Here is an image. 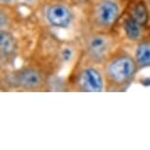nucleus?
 <instances>
[{
	"label": "nucleus",
	"mask_w": 150,
	"mask_h": 150,
	"mask_svg": "<svg viewBox=\"0 0 150 150\" xmlns=\"http://www.w3.org/2000/svg\"><path fill=\"white\" fill-rule=\"evenodd\" d=\"M80 83L86 91H100L102 89V78L94 69H87L83 72Z\"/></svg>",
	"instance_id": "4"
},
{
	"label": "nucleus",
	"mask_w": 150,
	"mask_h": 150,
	"mask_svg": "<svg viewBox=\"0 0 150 150\" xmlns=\"http://www.w3.org/2000/svg\"><path fill=\"white\" fill-rule=\"evenodd\" d=\"M47 19L55 27L65 28L71 22V13L63 5H53L47 10Z\"/></svg>",
	"instance_id": "2"
},
{
	"label": "nucleus",
	"mask_w": 150,
	"mask_h": 150,
	"mask_svg": "<svg viewBox=\"0 0 150 150\" xmlns=\"http://www.w3.org/2000/svg\"><path fill=\"white\" fill-rule=\"evenodd\" d=\"M16 81L22 86L33 87L39 84L40 77H39L38 73L33 70H24L17 75Z\"/></svg>",
	"instance_id": "5"
},
{
	"label": "nucleus",
	"mask_w": 150,
	"mask_h": 150,
	"mask_svg": "<svg viewBox=\"0 0 150 150\" xmlns=\"http://www.w3.org/2000/svg\"><path fill=\"white\" fill-rule=\"evenodd\" d=\"M142 84H144V86H150V79L142 80Z\"/></svg>",
	"instance_id": "12"
},
{
	"label": "nucleus",
	"mask_w": 150,
	"mask_h": 150,
	"mask_svg": "<svg viewBox=\"0 0 150 150\" xmlns=\"http://www.w3.org/2000/svg\"><path fill=\"white\" fill-rule=\"evenodd\" d=\"M0 44H1V51L2 53L8 54L14 50V39L12 35L8 33H1L0 35Z\"/></svg>",
	"instance_id": "10"
},
{
	"label": "nucleus",
	"mask_w": 150,
	"mask_h": 150,
	"mask_svg": "<svg viewBox=\"0 0 150 150\" xmlns=\"http://www.w3.org/2000/svg\"><path fill=\"white\" fill-rule=\"evenodd\" d=\"M89 52L96 58H101L105 54L107 49V41L101 36H95L89 42Z\"/></svg>",
	"instance_id": "6"
},
{
	"label": "nucleus",
	"mask_w": 150,
	"mask_h": 150,
	"mask_svg": "<svg viewBox=\"0 0 150 150\" xmlns=\"http://www.w3.org/2000/svg\"><path fill=\"white\" fill-rule=\"evenodd\" d=\"M137 61L139 65L147 66L150 65V44L141 43L138 45L137 50Z\"/></svg>",
	"instance_id": "7"
},
{
	"label": "nucleus",
	"mask_w": 150,
	"mask_h": 150,
	"mask_svg": "<svg viewBox=\"0 0 150 150\" xmlns=\"http://www.w3.org/2000/svg\"><path fill=\"white\" fill-rule=\"evenodd\" d=\"M119 13V8L117 4L110 0L102 1L98 5L96 16L97 20L102 25H110L115 21Z\"/></svg>",
	"instance_id": "3"
},
{
	"label": "nucleus",
	"mask_w": 150,
	"mask_h": 150,
	"mask_svg": "<svg viewBox=\"0 0 150 150\" xmlns=\"http://www.w3.org/2000/svg\"><path fill=\"white\" fill-rule=\"evenodd\" d=\"M132 18L140 25H144L147 22L148 13H147V7L143 2H138L132 10Z\"/></svg>",
	"instance_id": "9"
},
{
	"label": "nucleus",
	"mask_w": 150,
	"mask_h": 150,
	"mask_svg": "<svg viewBox=\"0 0 150 150\" xmlns=\"http://www.w3.org/2000/svg\"><path fill=\"white\" fill-rule=\"evenodd\" d=\"M135 69L134 62L129 57H120L109 65L108 73L116 81H125L134 74Z\"/></svg>",
	"instance_id": "1"
},
{
	"label": "nucleus",
	"mask_w": 150,
	"mask_h": 150,
	"mask_svg": "<svg viewBox=\"0 0 150 150\" xmlns=\"http://www.w3.org/2000/svg\"><path fill=\"white\" fill-rule=\"evenodd\" d=\"M70 56H71V51L69 49H65L64 51V57L65 59H70Z\"/></svg>",
	"instance_id": "11"
},
{
	"label": "nucleus",
	"mask_w": 150,
	"mask_h": 150,
	"mask_svg": "<svg viewBox=\"0 0 150 150\" xmlns=\"http://www.w3.org/2000/svg\"><path fill=\"white\" fill-rule=\"evenodd\" d=\"M26 1H33V0H26Z\"/></svg>",
	"instance_id": "13"
},
{
	"label": "nucleus",
	"mask_w": 150,
	"mask_h": 150,
	"mask_svg": "<svg viewBox=\"0 0 150 150\" xmlns=\"http://www.w3.org/2000/svg\"><path fill=\"white\" fill-rule=\"evenodd\" d=\"M3 1H9V0H3Z\"/></svg>",
	"instance_id": "14"
},
{
	"label": "nucleus",
	"mask_w": 150,
	"mask_h": 150,
	"mask_svg": "<svg viewBox=\"0 0 150 150\" xmlns=\"http://www.w3.org/2000/svg\"><path fill=\"white\" fill-rule=\"evenodd\" d=\"M140 24L137 23L134 19H131L128 20L125 24V30H126V33L128 35L129 38L132 39V40H135V39H138L140 38Z\"/></svg>",
	"instance_id": "8"
}]
</instances>
